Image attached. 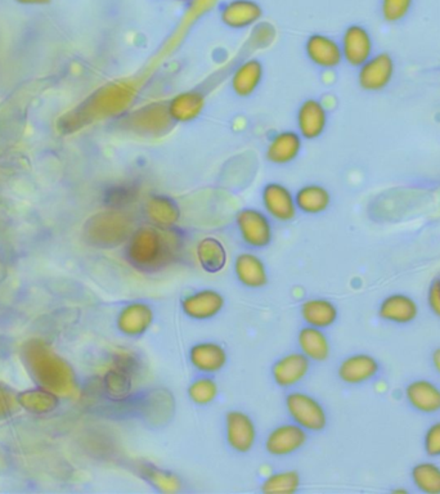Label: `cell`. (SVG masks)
I'll list each match as a JSON object with an SVG mask.
<instances>
[{
	"label": "cell",
	"mask_w": 440,
	"mask_h": 494,
	"mask_svg": "<svg viewBox=\"0 0 440 494\" xmlns=\"http://www.w3.org/2000/svg\"><path fill=\"white\" fill-rule=\"evenodd\" d=\"M181 246L183 238L177 228L161 229L147 224L137 227L127 238L125 259L142 274H155L178 259Z\"/></svg>",
	"instance_id": "6da1fadb"
},
{
	"label": "cell",
	"mask_w": 440,
	"mask_h": 494,
	"mask_svg": "<svg viewBox=\"0 0 440 494\" xmlns=\"http://www.w3.org/2000/svg\"><path fill=\"white\" fill-rule=\"evenodd\" d=\"M139 88L141 82L137 81L111 82L90 96L89 101L85 102L83 110L78 113L81 116V123L121 115L137 98Z\"/></svg>",
	"instance_id": "7a4b0ae2"
},
{
	"label": "cell",
	"mask_w": 440,
	"mask_h": 494,
	"mask_svg": "<svg viewBox=\"0 0 440 494\" xmlns=\"http://www.w3.org/2000/svg\"><path fill=\"white\" fill-rule=\"evenodd\" d=\"M135 229V223L129 215L121 210L112 209L95 215L88 223L87 235L95 245L112 249L127 243Z\"/></svg>",
	"instance_id": "3957f363"
},
{
	"label": "cell",
	"mask_w": 440,
	"mask_h": 494,
	"mask_svg": "<svg viewBox=\"0 0 440 494\" xmlns=\"http://www.w3.org/2000/svg\"><path fill=\"white\" fill-rule=\"evenodd\" d=\"M121 124L127 132L139 137H163L172 130L174 121L164 102H151L127 113Z\"/></svg>",
	"instance_id": "277c9868"
},
{
	"label": "cell",
	"mask_w": 440,
	"mask_h": 494,
	"mask_svg": "<svg viewBox=\"0 0 440 494\" xmlns=\"http://www.w3.org/2000/svg\"><path fill=\"white\" fill-rule=\"evenodd\" d=\"M285 407L292 422L308 433L322 431L328 425V413L320 402L305 391H289Z\"/></svg>",
	"instance_id": "5b68a950"
},
{
	"label": "cell",
	"mask_w": 440,
	"mask_h": 494,
	"mask_svg": "<svg viewBox=\"0 0 440 494\" xmlns=\"http://www.w3.org/2000/svg\"><path fill=\"white\" fill-rule=\"evenodd\" d=\"M235 227L246 246L251 249H266L271 245L274 228L266 212L245 207L235 215Z\"/></svg>",
	"instance_id": "8992f818"
},
{
	"label": "cell",
	"mask_w": 440,
	"mask_h": 494,
	"mask_svg": "<svg viewBox=\"0 0 440 494\" xmlns=\"http://www.w3.org/2000/svg\"><path fill=\"white\" fill-rule=\"evenodd\" d=\"M227 444L235 453H249L257 444L258 431L254 420L240 410L228 411L224 417Z\"/></svg>",
	"instance_id": "52a82bcc"
},
{
	"label": "cell",
	"mask_w": 440,
	"mask_h": 494,
	"mask_svg": "<svg viewBox=\"0 0 440 494\" xmlns=\"http://www.w3.org/2000/svg\"><path fill=\"white\" fill-rule=\"evenodd\" d=\"M224 304L226 299L218 289H201L181 297V309L184 316L189 317V320L204 322L220 316Z\"/></svg>",
	"instance_id": "ba28073f"
},
{
	"label": "cell",
	"mask_w": 440,
	"mask_h": 494,
	"mask_svg": "<svg viewBox=\"0 0 440 494\" xmlns=\"http://www.w3.org/2000/svg\"><path fill=\"white\" fill-rule=\"evenodd\" d=\"M308 440V431L295 422H286L272 428L266 436L264 447L274 457H288L299 452Z\"/></svg>",
	"instance_id": "9c48e42d"
},
{
	"label": "cell",
	"mask_w": 440,
	"mask_h": 494,
	"mask_svg": "<svg viewBox=\"0 0 440 494\" xmlns=\"http://www.w3.org/2000/svg\"><path fill=\"white\" fill-rule=\"evenodd\" d=\"M155 322V311L149 303L132 302L127 304L116 317V328L127 337L138 339L150 331Z\"/></svg>",
	"instance_id": "30bf717a"
},
{
	"label": "cell",
	"mask_w": 440,
	"mask_h": 494,
	"mask_svg": "<svg viewBox=\"0 0 440 494\" xmlns=\"http://www.w3.org/2000/svg\"><path fill=\"white\" fill-rule=\"evenodd\" d=\"M311 367V360L302 351H291L275 360L271 370L272 379L280 388L291 389L308 376Z\"/></svg>",
	"instance_id": "8fae6325"
},
{
	"label": "cell",
	"mask_w": 440,
	"mask_h": 494,
	"mask_svg": "<svg viewBox=\"0 0 440 494\" xmlns=\"http://www.w3.org/2000/svg\"><path fill=\"white\" fill-rule=\"evenodd\" d=\"M189 365L201 374H215L226 367L228 353L221 343L206 340L193 343L189 351Z\"/></svg>",
	"instance_id": "7c38bea8"
},
{
	"label": "cell",
	"mask_w": 440,
	"mask_h": 494,
	"mask_svg": "<svg viewBox=\"0 0 440 494\" xmlns=\"http://www.w3.org/2000/svg\"><path fill=\"white\" fill-rule=\"evenodd\" d=\"M262 203L268 217L278 221H289L297 215L295 195L281 183H268L262 191Z\"/></svg>",
	"instance_id": "4fadbf2b"
},
{
	"label": "cell",
	"mask_w": 440,
	"mask_h": 494,
	"mask_svg": "<svg viewBox=\"0 0 440 494\" xmlns=\"http://www.w3.org/2000/svg\"><path fill=\"white\" fill-rule=\"evenodd\" d=\"M393 75V58L388 53H380L360 66L358 81L363 89L368 92H379L388 87Z\"/></svg>",
	"instance_id": "5bb4252c"
},
{
	"label": "cell",
	"mask_w": 440,
	"mask_h": 494,
	"mask_svg": "<svg viewBox=\"0 0 440 494\" xmlns=\"http://www.w3.org/2000/svg\"><path fill=\"white\" fill-rule=\"evenodd\" d=\"M143 212L149 224L161 229L177 228L181 220L178 204L166 195L150 196L144 204Z\"/></svg>",
	"instance_id": "9a60e30c"
},
{
	"label": "cell",
	"mask_w": 440,
	"mask_h": 494,
	"mask_svg": "<svg viewBox=\"0 0 440 494\" xmlns=\"http://www.w3.org/2000/svg\"><path fill=\"white\" fill-rule=\"evenodd\" d=\"M343 58L351 66H362L371 58L372 38L370 33L359 25L346 28L342 41Z\"/></svg>",
	"instance_id": "2e32d148"
},
{
	"label": "cell",
	"mask_w": 440,
	"mask_h": 494,
	"mask_svg": "<svg viewBox=\"0 0 440 494\" xmlns=\"http://www.w3.org/2000/svg\"><path fill=\"white\" fill-rule=\"evenodd\" d=\"M262 16V5L255 0H231L220 8L221 22L235 30L252 27Z\"/></svg>",
	"instance_id": "e0dca14e"
},
{
	"label": "cell",
	"mask_w": 440,
	"mask_h": 494,
	"mask_svg": "<svg viewBox=\"0 0 440 494\" xmlns=\"http://www.w3.org/2000/svg\"><path fill=\"white\" fill-rule=\"evenodd\" d=\"M234 272L238 283L243 288L263 289L268 283L269 277L266 264L252 252H243L235 257Z\"/></svg>",
	"instance_id": "ac0fdd59"
},
{
	"label": "cell",
	"mask_w": 440,
	"mask_h": 494,
	"mask_svg": "<svg viewBox=\"0 0 440 494\" xmlns=\"http://www.w3.org/2000/svg\"><path fill=\"white\" fill-rule=\"evenodd\" d=\"M308 58L322 69H334L343 61L342 47L334 39L314 34L305 42Z\"/></svg>",
	"instance_id": "d6986e66"
},
{
	"label": "cell",
	"mask_w": 440,
	"mask_h": 494,
	"mask_svg": "<svg viewBox=\"0 0 440 494\" xmlns=\"http://www.w3.org/2000/svg\"><path fill=\"white\" fill-rule=\"evenodd\" d=\"M379 370V363L374 357L368 354H354L340 363L337 374L345 384L358 385L374 379Z\"/></svg>",
	"instance_id": "ffe728a7"
},
{
	"label": "cell",
	"mask_w": 440,
	"mask_h": 494,
	"mask_svg": "<svg viewBox=\"0 0 440 494\" xmlns=\"http://www.w3.org/2000/svg\"><path fill=\"white\" fill-rule=\"evenodd\" d=\"M328 112L317 99H306L297 111V127L305 139H316L325 132Z\"/></svg>",
	"instance_id": "44dd1931"
},
{
	"label": "cell",
	"mask_w": 440,
	"mask_h": 494,
	"mask_svg": "<svg viewBox=\"0 0 440 494\" xmlns=\"http://www.w3.org/2000/svg\"><path fill=\"white\" fill-rule=\"evenodd\" d=\"M205 96L198 90L179 93L167 102V110L174 123H189L203 112Z\"/></svg>",
	"instance_id": "7402d4cb"
},
{
	"label": "cell",
	"mask_w": 440,
	"mask_h": 494,
	"mask_svg": "<svg viewBox=\"0 0 440 494\" xmlns=\"http://www.w3.org/2000/svg\"><path fill=\"white\" fill-rule=\"evenodd\" d=\"M302 147V135L286 130L275 135L269 142L266 158L274 165H288L299 156Z\"/></svg>",
	"instance_id": "603a6c76"
},
{
	"label": "cell",
	"mask_w": 440,
	"mask_h": 494,
	"mask_svg": "<svg viewBox=\"0 0 440 494\" xmlns=\"http://www.w3.org/2000/svg\"><path fill=\"white\" fill-rule=\"evenodd\" d=\"M300 314L306 326L325 329L331 328L336 322L339 312H337L336 305L330 300L314 297V299L305 300L302 304Z\"/></svg>",
	"instance_id": "cb8c5ba5"
},
{
	"label": "cell",
	"mask_w": 440,
	"mask_h": 494,
	"mask_svg": "<svg viewBox=\"0 0 440 494\" xmlns=\"http://www.w3.org/2000/svg\"><path fill=\"white\" fill-rule=\"evenodd\" d=\"M297 345L311 362H325L330 357V340L323 329L304 326L297 334Z\"/></svg>",
	"instance_id": "d4e9b609"
},
{
	"label": "cell",
	"mask_w": 440,
	"mask_h": 494,
	"mask_svg": "<svg viewBox=\"0 0 440 494\" xmlns=\"http://www.w3.org/2000/svg\"><path fill=\"white\" fill-rule=\"evenodd\" d=\"M201 268L210 274H220L226 268L228 255L221 241L215 237H204L196 247Z\"/></svg>",
	"instance_id": "484cf974"
},
{
	"label": "cell",
	"mask_w": 440,
	"mask_h": 494,
	"mask_svg": "<svg viewBox=\"0 0 440 494\" xmlns=\"http://www.w3.org/2000/svg\"><path fill=\"white\" fill-rule=\"evenodd\" d=\"M408 402L417 411L436 413L440 411V389L428 380H417L405 390Z\"/></svg>",
	"instance_id": "4316f807"
},
{
	"label": "cell",
	"mask_w": 440,
	"mask_h": 494,
	"mask_svg": "<svg viewBox=\"0 0 440 494\" xmlns=\"http://www.w3.org/2000/svg\"><path fill=\"white\" fill-rule=\"evenodd\" d=\"M419 313V308L413 299L407 295L396 294L386 297L379 309L382 320L394 323H410Z\"/></svg>",
	"instance_id": "83f0119b"
},
{
	"label": "cell",
	"mask_w": 440,
	"mask_h": 494,
	"mask_svg": "<svg viewBox=\"0 0 440 494\" xmlns=\"http://www.w3.org/2000/svg\"><path fill=\"white\" fill-rule=\"evenodd\" d=\"M263 81V65L258 59L241 64L232 75V89L240 96H251Z\"/></svg>",
	"instance_id": "f1b7e54d"
},
{
	"label": "cell",
	"mask_w": 440,
	"mask_h": 494,
	"mask_svg": "<svg viewBox=\"0 0 440 494\" xmlns=\"http://www.w3.org/2000/svg\"><path fill=\"white\" fill-rule=\"evenodd\" d=\"M295 203L300 212L309 215H317L326 212L331 204L330 192L318 184H308L295 195Z\"/></svg>",
	"instance_id": "f546056e"
},
{
	"label": "cell",
	"mask_w": 440,
	"mask_h": 494,
	"mask_svg": "<svg viewBox=\"0 0 440 494\" xmlns=\"http://www.w3.org/2000/svg\"><path fill=\"white\" fill-rule=\"evenodd\" d=\"M218 0H195L189 4V10L186 11L184 16L181 17V22H179L178 27L175 28L173 35L170 36L169 41L166 42L167 50L169 48L177 47L181 39L186 36L189 33V28L197 22L198 19L209 12L210 10L214 8L217 4Z\"/></svg>",
	"instance_id": "4dcf8cb0"
},
{
	"label": "cell",
	"mask_w": 440,
	"mask_h": 494,
	"mask_svg": "<svg viewBox=\"0 0 440 494\" xmlns=\"http://www.w3.org/2000/svg\"><path fill=\"white\" fill-rule=\"evenodd\" d=\"M302 487V476L295 470L277 471L262 482L260 490L266 494H294Z\"/></svg>",
	"instance_id": "1f68e13d"
},
{
	"label": "cell",
	"mask_w": 440,
	"mask_h": 494,
	"mask_svg": "<svg viewBox=\"0 0 440 494\" xmlns=\"http://www.w3.org/2000/svg\"><path fill=\"white\" fill-rule=\"evenodd\" d=\"M187 394H189V398L191 399L192 403L204 407V405H212L217 399L218 394H220V386L212 379V374H201L189 384Z\"/></svg>",
	"instance_id": "d6a6232c"
},
{
	"label": "cell",
	"mask_w": 440,
	"mask_h": 494,
	"mask_svg": "<svg viewBox=\"0 0 440 494\" xmlns=\"http://www.w3.org/2000/svg\"><path fill=\"white\" fill-rule=\"evenodd\" d=\"M142 475L144 476L149 484H151L158 492L172 494L177 493L181 490V481L178 475L172 471L164 470V468L146 465L142 470Z\"/></svg>",
	"instance_id": "836d02e7"
},
{
	"label": "cell",
	"mask_w": 440,
	"mask_h": 494,
	"mask_svg": "<svg viewBox=\"0 0 440 494\" xmlns=\"http://www.w3.org/2000/svg\"><path fill=\"white\" fill-rule=\"evenodd\" d=\"M104 390L112 399L127 398L133 389V374L129 372L113 367L107 372L104 379Z\"/></svg>",
	"instance_id": "e575fe53"
},
{
	"label": "cell",
	"mask_w": 440,
	"mask_h": 494,
	"mask_svg": "<svg viewBox=\"0 0 440 494\" xmlns=\"http://www.w3.org/2000/svg\"><path fill=\"white\" fill-rule=\"evenodd\" d=\"M413 479L421 492L440 494V467L430 462L416 465L413 470Z\"/></svg>",
	"instance_id": "d590c367"
},
{
	"label": "cell",
	"mask_w": 440,
	"mask_h": 494,
	"mask_svg": "<svg viewBox=\"0 0 440 494\" xmlns=\"http://www.w3.org/2000/svg\"><path fill=\"white\" fill-rule=\"evenodd\" d=\"M413 0H382V14L390 24L402 21L413 8Z\"/></svg>",
	"instance_id": "8d00e7d4"
},
{
	"label": "cell",
	"mask_w": 440,
	"mask_h": 494,
	"mask_svg": "<svg viewBox=\"0 0 440 494\" xmlns=\"http://www.w3.org/2000/svg\"><path fill=\"white\" fill-rule=\"evenodd\" d=\"M275 39V28L268 22L255 25L249 36V45L251 50H264L269 47Z\"/></svg>",
	"instance_id": "74e56055"
},
{
	"label": "cell",
	"mask_w": 440,
	"mask_h": 494,
	"mask_svg": "<svg viewBox=\"0 0 440 494\" xmlns=\"http://www.w3.org/2000/svg\"><path fill=\"white\" fill-rule=\"evenodd\" d=\"M137 191L133 187H113L106 195V204L112 209L121 210L133 203Z\"/></svg>",
	"instance_id": "f35d334b"
},
{
	"label": "cell",
	"mask_w": 440,
	"mask_h": 494,
	"mask_svg": "<svg viewBox=\"0 0 440 494\" xmlns=\"http://www.w3.org/2000/svg\"><path fill=\"white\" fill-rule=\"evenodd\" d=\"M425 450L428 456H440V422L428 428L425 436Z\"/></svg>",
	"instance_id": "ab89813d"
},
{
	"label": "cell",
	"mask_w": 440,
	"mask_h": 494,
	"mask_svg": "<svg viewBox=\"0 0 440 494\" xmlns=\"http://www.w3.org/2000/svg\"><path fill=\"white\" fill-rule=\"evenodd\" d=\"M428 300L431 311L440 317V277L431 283L430 289H428Z\"/></svg>",
	"instance_id": "60d3db41"
},
{
	"label": "cell",
	"mask_w": 440,
	"mask_h": 494,
	"mask_svg": "<svg viewBox=\"0 0 440 494\" xmlns=\"http://www.w3.org/2000/svg\"><path fill=\"white\" fill-rule=\"evenodd\" d=\"M16 2L22 3V4H47L50 0H16Z\"/></svg>",
	"instance_id": "b9f144b4"
},
{
	"label": "cell",
	"mask_w": 440,
	"mask_h": 494,
	"mask_svg": "<svg viewBox=\"0 0 440 494\" xmlns=\"http://www.w3.org/2000/svg\"><path fill=\"white\" fill-rule=\"evenodd\" d=\"M433 363L434 366H436V371H438L440 374V348L434 351Z\"/></svg>",
	"instance_id": "7bdbcfd3"
},
{
	"label": "cell",
	"mask_w": 440,
	"mask_h": 494,
	"mask_svg": "<svg viewBox=\"0 0 440 494\" xmlns=\"http://www.w3.org/2000/svg\"><path fill=\"white\" fill-rule=\"evenodd\" d=\"M178 2H189V3H192V2H195V0H178Z\"/></svg>",
	"instance_id": "ee69618b"
}]
</instances>
